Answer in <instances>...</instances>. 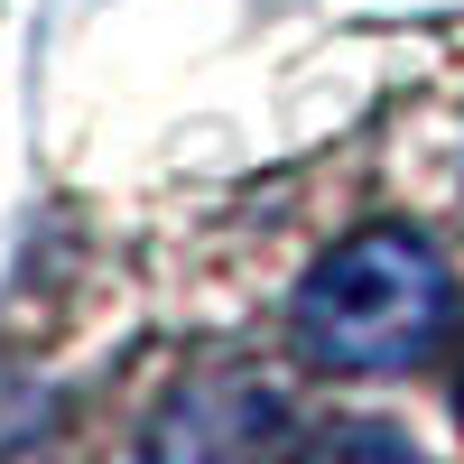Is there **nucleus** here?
<instances>
[{"mask_svg":"<svg viewBox=\"0 0 464 464\" xmlns=\"http://www.w3.org/2000/svg\"><path fill=\"white\" fill-rule=\"evenodd\" d=\"M455 325V269L428 232L372 223L334 242L288 297V334L316 372H409Z\"/></svg>","mask_w":464,"mask_h":464,"instance_id":"nucleus-1","label":"nucleus"},{"mask_svg":"<svg viewBox=\"0 0 464 464\" xmlns=\"http://www.w3.org/2000/svg\"><path fill=\"white\" fill-rule=\"evenodd\" d=\"M288 400L260 372H196L149 418V464H279Z\"/></svg>","mask_w":464,"mask_h":464,"instance_id":"nucleus-2","label":"nucleus"},{"mask_svg":"<svg viewBox=\"0 0 464 464\" xmlns=\"http://www.w3.org/2000/svg\"><path fill=\"white\" fill-rule=\"evenodd\" d=\"M297 464H428L409 446V428H391V418H334V428H316L297 446Z\"/></svg>","mask_w":464,"mask_h":464,"instance_id":"nucleus-3","label":"nucleus"},{"mask_svg":"<svg viewBox=\"0 0 464 464\" xmlns=\"http://www.w3.org/2000/svg\"><path fill=\"white\" fill-rule=\"evenodd\" d=\"M455 409H464V372H455Z\"/></svg>","mask_w":464,"mask_h":464,"instance_id":"nucleus-4","label":"nucleus"}]
</instances>
